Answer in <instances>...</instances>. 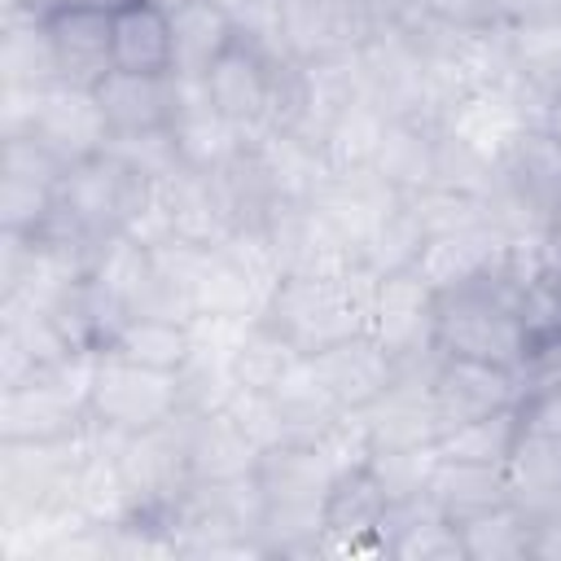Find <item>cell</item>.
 I'll list each match as a JSON object with an SVG mask.
<instances>
[{
  "label": "cell",
  "instance_id": "obj_20",
  "mask_svg": "<svg viewBox=\"0 0 561 561\" xmlns=\"http://www.w3.org/2000/svg\"><path fill=\"white\" fill-rule=\"evenodd\" d=\"M114 70H171V0H114Z\"/></svg>",
  "mask_w": 561,
  "mask_h": 561
},
{
  "label": "cell",
  "instance_id": "obj_9",
  "mask_svg": "<svg viewBox=\"0 0 561 561\" xmlns=\"http://www.w3.org/2000/svg\"><path fill=\"white\" fill-rule=\"evenodd\" d=\"M114 0H66L44 13V31L57 57L61 83L96 88L114 70V26H110Z\"/></svg>",
  "mask_w": 561,
  "mask_h": 561
},
{
  "label": "cell",
  "instance_id": "obj_10",
  "mask_svg": "<svg viewBox=\"0 0 561 561\" xmlns=\"http://www.w3.org/2000/svg\"><path fill=\"white\" fill-rule=\"evenodd\" d=\"M70 167L57 162L44 145L22 131H4V175H0V215L9 237H31L57 206L61 175Z\"/></svg>",
  "mask_w": 561,
  "mask_h": 561
},
{
  "label": "cell",
  "instance_id": "obj_2",
  "mask_svg": "<svg viewBox=\"0 0 561 561\" xmlns=\"http://www.w3.org/2000/svg\"><path fill=\"white\" fill-rule=\"evenodd\" d=\"M149 202H153V180L145 171H136L127 158H118L114 149H101L61 175L53 215H61L70 228H79L92 245H101V241L127 232L145 215Z\"/></svg>",
  "mask_w": 561,
  "mask_h": 561
},
{
  "label": "cell",
  "instance_id": "obj_34",
  "mask_svg": "<svg viewBox=\"0 0 561 561\" xmlns=\"http://www.w3.org/2000/svg\"><path fill=\"white\" fill-rule=\"evenodd\" d=\"M9 4H22V9H35V13H48V9H57V4H66V0H9Z\"/></svg>",
  "mask_w": 561,
  "mask_h": 561
},
{
  "label": "cell",
  "instance_id": "obj_13",
  "mask_svg": "<svg viewBox=\"0 0 561 561\" xmlns=\"http://www.w3.org/2000/svg\"><path fill=\"white\" fill-rule=\"evenodd\" d=\"M504 245H508V232L486 210L473 224L430 232L425 245H421L416 272L430 280L434 294H451V289H465V285L482 280L495 267V259L504 254Z\"/></svg>",
  "mask_w": 561,
  "mask_h": 561
},
{
  "label": "cell",
  "instance_id": "obj_32",
  "mask_svg": "<svg viewBox=\"0 0 561 561\" xmlns=\"http://www.w3.org/2000/svg\"><path fill=\"white\" fill-rule=\"evenodd\" d=\"M530 557L561 561V513H557V517H539V522H530Z\"/></svg>",
  "mask_w": 561,
  "mask_h": 561
},
{
  "label": "cell",
  "instance_id": "obj_17",
  "mask_svg": "<svg viewBox=\"0 0 561 561\" xmlns=\"http://www.w3.org/2000/svg\"><path fill=\"white\" fill-rule=\"evenodd\" d=\"M237 18L215 0H171V75L206 79L237 44Z\"/></svg>",
  "mask_w": 561,
  "mask_h": 561
},
{
  "label": "cell",
  "instance_id": "obj_4",
  "mask_svg": "<svg viewBox=\"0 0 561 561\" xmlns=\"http://www.w3.org/2000/svg\"><path fill=\"white\" fill-rule=\"evenodd\" d=\"M184 412L180 399V373L149 368L136 359H123L114 351L96 355L92 390H88V421L114 430V434H145L167 425Z\"/></svg>",
  "mask_w": 561,
  "mask_h": 561
},
{
  "label": "cell",
  "instance_id": "obj_22",
  "mask_svg": "<svg viewBox=\"0 0 561 561\" xmlns=\"http://www.w3.org/2000/svg\"><path fill=\"white\" fill-rule=\"evenodd\" d=\"M434 504L443 508L447 522H473L500 504H513V491H508V473L504 465H469V460H443L434 465L430 473V486Z\"/></svg>",
  "mask_w": 561,
  "mask_h": 561
},
{
  "label": "cell",
  "instance_id": "obj_5",
  "mask_svg": "<svg viewBox=\"0 0 561 561\" xmlns=\"http://www.w3.org/2000/svg\"><path fill=\"white\" fill-rule=\"evenodd\" d=\"M289 53L254 39V35H237V44L215 61V70L202 79L215 110L245 136V140H263L276 131V96H280V70H285Z\"/></svg>",
  "mask_w": 561,
  "mask_h": 561
},
{
  "label": "cell",
  "instance_id": "obj_14",
  "mask_svg": "<svg viewBox=\"0 0 561 561\" xmlns=\"http://www.w3.org/2000/svg\"><path fill=\"white\" fill-rule=\"evenodd\" d=\"M386 491L377 473L364 465H351L333 478L324 495V552H386L381 517H386Z\"/></svg>",
  "mask_w": 561,
  "mask_h": 561
},
{
  "label": "cell",
  "instance_id": "obj_30",
  "mask_svg": "<svg viewBox=\"0 0 561 561\" xmlns=\"http://www.w3.org/2000/svg\"><path fill=\"white\" fill-rule=\"evenodd\" d=\"M386 552L390 557H403V561H456L465 557V539H460V526L447 522L443 513L425 517V522H412L403 530H394L386 539Z\"/></svg>",
  "mask_w": 561,
  "mask_h": 561
},
{
  "label": "cell",
  "instance_id": "obj_26",
  "mask_svg": "<svg viewBox=\"0 0 561 561\" xmlns=\"http://www.w3.org/2000/svg\"><path fill=\"white\" fill-rule=\"evenodd\" d=\"M526 434V408L522 403H508L491 416H478V421H465L456 430H447L438 438V456L443 460H469V465H508L517 438Z\"/></svg>",
  "mask_w": 561,
  "mask_h": 561
},
{
  "label": "cell",
  "instance_id": "obj_27",
  "mask_svg": "<svg viewBox=\"0 0 561 561\" xmlns=\"http://www.w3.org/2000/svg\"><path fill=\"white\" fill-rule=\"evenodd\" d=\"M425 237H430V228H425V219H421L416 197H399V202L373 224V232H368V241H364V250H359V263H368L377 276L416 267Z\"/></svg>",
  "mask_w": 561,
  "mask_h": 561
},
{
  "label": "cell",
  "instance_id": "obj_21",
  "mask_svg": "<svg viewBox=\"0 0 561 561\" xmlns=\"http://www.w3.org/2000/svg\"><path fill=\"white\" fill-rule=\"evenodd\" d=\"M434 167H438V123L430 118H390L386 123V136H381V149L373 158V171L416 197L425 188H434Z\"/></svg>",
  "mask_w": 561,
  "mask_h": 561
},
{
  "label": "cell",
  "instance_id": "obj_28",
  "mask_svg": "<svg viewBox=\"0 0 561 561\" xmlns=\"http://www.w3.org/2000/svg\"><path fill=\"white\" fill-rule=\"evenodd\" d=\"M386 123L390 114L377 110L368 96L355 101L346 114H337L329 123V131L320 136V153L329 162V171H373V158L381 149V136H386Z\"/></svg>",
  "mask_w": 561,
  "mask_h": 561
},
{
  "label": "cell",
  "instance_id": "obj_24",
  "mask_svg": "<svg viewBox=\"0 0 561 561\" xmlns=\"http://www.w3.org/2000/svg\"><path fill=\"white\" fill-rule=\"evenodd\" d=\"M105 351L149 364V368L180 373L193 355V329L184 320H167V316H127L114 329V337L105 342Z\"/></svg>",
  "mask_w": 561,
  "mask_h": 561
},
{
  "label": "cell",
  "instance_id": "obj_15",
  "mask_svg": "<svg viewBox=\"0 0 561 561\" xmlns=\"http://www.w3.org/2000/svg\"><path fill=\"white\" fill-rule=\"evenodd\" d=\"M96 101L114 136L167 131L180 110V79L171 70H110L96 83Z\"/></svg>",
  "mask_w": 561,
  "mask_h": 561
},
{
  "label": "cell",
  "instance_id": "obj_6",
  "mask_svg": "<svg viewBox=\"0 0 561 561\" xmlns=\"http://www.w3.org/2000/svg\"><path fill=\"white\" fill-rule=\"evenodd\" d=\"M4 131L31 136L66 167L110 149V136H114L110 118L96 101V88H75V83H53L35 96H9Z\"/></svg>",
  "mask_w": 561,
  "mask_h": 561
},
{
  "label": "cell",
  "instance_id": "obj_31",
  "mask_svg": "<svg viewBox=\"0 0 561 561\" xmlns=\"http://www.w3.org/2000/svg\"><path fill=\"white\" fill-rule=\"evenodd\" d=\"M504 31H561V0H491Z\"/></svg>",
  "mask_w": 561,
  "mask_h": 561
},
{
  "label": "cell",
  "instance_id": "obj_16",
  "mask_svg": "<svg viewBox=\"0 0 561 561\" xmlns=\"http://www.w3.org/2000/svg\"><path fill=\"white\" fill-rule=\"evenodd\" d=\"M171 136H175V149H180V162L188 171H206L215 175L219 167H228L250 140L215 110L210 92L202 79H180V110H175V123H171Z\"/></svg>",
  "mask_w": 561,
  "mask_h": 561
},
{
  "label": "cell",
  "instance_id": "obj_29",
  "mask_svg": "<svg viewBox=\"0 0 561 561\" xmlns=\"http://www.w3.org/2000/svg\"><path fill=\"white\" fill-rule=\"evenodd\" d=\"M465 557L473 561H513L530 557V517L517 504H500L473 522H460Z\"/></svg>",
  "mask_w": 561,
  "mask_h": 561
},
{
  "label": "cell",
  "instance_id": "obj_12",
  "mask_svg": "<svg viewBox=\"0 0 561 561\" xmlns=\"http://www.w3.org/2000/svg\"><path fill=\"white\" fill-rule=\"evenodd\" d=\"M307 364L342 412H368L399 381V364L373 333L342 337V342L307 355Z\"/></svg>",
  "mask_w": 561,
  "mask_h": 561
},
{
  "label": "cell",
  "instance_id": "obj_25",
  "mask_svg": "<svg viewBox=\"0 0 561 561\" xmlns=\"http://www.w3.org/2000/svg\"><path fill=\"white\" fill-rule=\"evenodd\" d=\"M302 359V351L280 333L272 329L267 320H250L241 324L237 342H232V355H228V368H232V381L237 386H250V390H276L285 381V373Z\"/></svg>",
  "mask_w": 561,
  "mask_h": 561
},
{
  "label": "cell",
  "instance_id": "obj_18",
  "mask_svg": "<svg viewBox=\"0 0 561 561\" xmlns=\"http://www.w3.org/2000/svg\"><path fill=\"white\" fill-rule=\"evenodd\" d=\"M184 430H188V473H193V482L245 478V473H254V465L263 456L224 408L184 412Z\"/></svg>",
  "mask_w": 561,
  "mask_h": 561
},
{
  "label": "cell",
  "instance_id": "obj_3",
  "mask_svg": "<svg viewBox=\"0 0 561 561\" xmlns=\"http://www.w3.org/2000/svg\"><path fill=\"white\" fill-rule=\"evenodd\" d=\"M526 351L530 337L517 307L486 276L465 289L438 294V355H465V359L517 368Z\"/></svg>",
  "mask_w": 561,
  "mask_h": 561
},
{
  "label": "cell",
  "instance_id": "obj_33",
  "mask_svg": "<svg viewBox=\"0 0 561 561\" xmlns=\"http://www.w3.org/2000/svg\"><path fill=\"white\" fill-rule=\"evenodd\" d=\"M412 4H416V0H373V9H377L386 22H399V18H403Z\"/></svg>",
  "mask_w": 561,
  "mask_h": 561
},
{
  "label": "cell",
  "instance_id": "obj_1",
  "mask_svg": "<svg viewBox=\"0 0 561 561\" xmlns=\"http://www.w3.org/2000/svg\"><path fill=\"white\" fill-rule=\"evenodd\" d=\"M381 276L368 263L342 272H289L267 302L263 320L280 329L302 355H316L342 337L368 333Z\"/></svg>",
  "mask_w": 561,
  "mask_h": 561
},
{
  "label": "cell",
  "instance_id": "obj_19",
  "mask_svg": "<svg viewBox=\"0 0 561 561\" xmlns=\"http://www.w3.org/2000/svg\"><path fill=\"white\" fill-rule=\"evenodd\" d=\"M504 473H508L513 504L530 522L561 513V434L526 425V434L517 438Z\"/></svg>",
  "mask_w": 561,
  "mask_h": 561
},
{
  "label": "cell",
  "instance_id": "obj_8",
  "mask_svg": "<svg viewBox=\"0 0 561 561\" xmlns=\"http://www.w3.org/2000/svg\"><path fill=\"white\" fill-rule=\"evenodd\" d=\"M368 333L390 351L399 373L425 368L438 355V294L416 267L381 276Z\"/></svg>",
  "mask_w": 561,
  "mask_h": 561
},
{
  "label": "cell",
  "instance_id": "obj_23",
  "mask_svg": "<svg viewBox=\"0 0 561 561\" xmlns=\"http://www.w3.org/2000/svg\"><path fill=\"white\" fill-rule=\"evenodd\" d=\"M61 83L57 57L44 31V13L9 4V26H4V88L9 96H35L44 88Z\"/></svg>",
  "mask_w": 561,
  "mask_h": 561
},
{
  "label": "cell",
  "instance_id": "obj_11",
  "mask_svg": "<svg viewBox=\"0 0 561 561\" xmlns=\"http://www.w3.org/2000/svg\"><path fill=\"white\" fill-rule=\"evenodd\" d=\"M430 399H434V412L443 421V434L465 425V421L491 416L508 403H522L513 368H500V364H486V359H465V355H438L434 359Z\"/></svg>",
  "mask_w": 561,
  "mask_h": 561
},
{
  "label": "cell",
  "instance_id": "obj_7",
  "mask_svg": "<svg viewBox=\"0 0 561 561\" xmlns=\"http://www.w3.org/2000/svg\"><path fill=\"white\" fill-rule=\"evenodd\" d=\"M272 9L276 39L298 61L351 57L386 26L373 0H272Z\"/></svg>",
  "mask_w": 561,
  "mask_h": 561
}]
</instances>
